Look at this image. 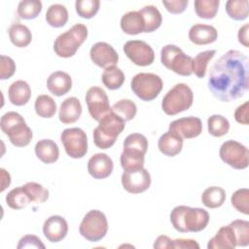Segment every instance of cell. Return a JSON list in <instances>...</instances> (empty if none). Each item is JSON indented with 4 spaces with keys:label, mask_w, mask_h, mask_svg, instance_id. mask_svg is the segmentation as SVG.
Returning a JSON list of instances; mask_svg holds the SVG:
<instances>
[{
    "label": "cell",
    "mask_w": 249,
    "mask_h": 249,
    "mask_svg": "<svg viewBox=\"0 0 249 249\" xmlns=\"http://www.w3.org/2000/svg\"><path fill=\"white\" fill-rule=\"evenodd\" d=\"M248 57L239 51L230 50L217 59L209 70L208 89L223 102L242 97L248 90Z\"/></svg>",
    "instance_id": "6da1fadb"
},
{
    "label": "cell",
    "mask_w": 249,
    "mask_h": 249,
    "mask_svg": "<svg viewBox=\"0 0 249 249\" xmlns=\"http://www.w3.org/2000/svg\"><path fill=\"white\" fill-rule=\"evenodd\" d=\"M170 222L173 228L180 232H198L209 223V214L199 207L179 205L170 213Z\"/></svg>",
    "instance_id": "7a4b0ae2"
},
{
    "label": "cell",
    "mask_w": 249,
    "mask_h": 249,
    "mask_svg": "<svg viewBox=\"0 0 249 249\" xmlns=\"http://www.w3.org/2000/svg\"><path fill=\"white\" fill-rule=\"evenodd\" d=\"M0 127L16 147L27 146L33 137V132L23 117L14 111L7 112L1 117Z\"/></svg>",
    "instance_id": "3957f363"
},
{
    "label": "cell",
    "mask_w": 249,
    "mask_h": 249,
    "mask_svg": "<svg viewBox=\"0 0 249 249\" xmlns=\"http://www.w3.org/2000/svg\"><path fill=\"white\" fill-rule=\"evenodd\" d=\"M98 123V125L93 129V142L99 149H109L124 129L125 122L113 112H110Z\"/></svg>",
    "instance_id": "277c9868"
},
{
    "label": "cell",
    "mask_w": 249,
    "mask_h": 249,
    "mask_svg": "<svg viewBox=\"0 0 249 249\" xmlns=\"http://www.w3.org/2000/svg\"><path fill=\"white\" fill-rule=\"evenodd\" d=\"M88 37V28L85 24L76 23L70 29L56 37L53 51L59 57L73 56Z\"/></svg>",
    "instance_id": "5b68a950"
},
{
    "label": "cell",
    "mask_w": 249,
    "mask_h": 249,
    "mask_svg": "<svg viewBox=\"0 0 249 249\" xmlns=\"http://www.w3.org/2000/svg\"><path fill=\"white\" fill-rule=\"evenodd\" d=\"M194 93L189 86L183 83L176 84L169 89L161 100L162 111L168 116L184 112L193 105Z\"/></svg>",
    "instance_id": "8992f818"
},
{
    "label": "cell",
    "mask_w": 249,
    "mask_h": 249,
    "mask_svg": "<svg viewBox=\"0 0 249 249\" xmlns=\"http://www.w3.org/2000/svg\"><path fill=\"white\" fill-rule=\"evenodd\" d=\"M160 61L164 67L181 76L193 73V57L175 45H165L160 51Z\"/></svg>",
    "instance_id": "52a82bcc"
},
{
    "label": "cell",
    "mask_w": 249,
    "mask_h": 249,
    "mask_svg": "<svg viewBox=\"0 0 249 249\" xmlns=\"http://www.w3.org/2000/svg\"><path fill=\"white\" fill-rule=\"evenodd\" d=\"M162 86L160 77L154 73H138L130 82L132 91L143 101L154 100L161 91Z\"/></svg>",
    "instance_id": "ba28073f"
},
{
    "label": "cell",
    "mask_w": 249,
    "mask_h": 249,
    "mask_svg": "<svg viewBox=\"0 0 249 249\" xmlns=\"http://www.w3.org/2000/svg\"><path fill=\"white\" fill-rule=\"evenodd\" d=\"M108 222L103 212L93 209L89 210L83 218L79 231L83 237L90 242L101 240L107 233Z\"/></svg>",
    "instance_id": "9c48e42d"
},
{
    "label": "cell",
    "mask_w": 249,
    "mask_h": 249,
    "mask_svg": "<svg viewBox=\"0 0 249 249\" xmlns=\"http://www.w3.org/2000/svg\"><path fill=\"white\" fill-rule=\"evenodd\" d=\"M221 160L234 169H244L249 163V151L243 144L235 140L224 142L219 151Z\"/></svg>",
    "instance_id": "30bf717a"
},
{
    "label": "cell",
    "mask_w": 249,
    "mask_h": 249,
    "mask_svg": "<svg viewBox=\"0 0 249 249\" xmlns=\"http://www.w3.org/2000/svg\"><path fill=\"white\" fill-rule=\"evenodd\" d=\"M60 141L70 158L81 159L88 153V137L80 127L64 129L60 134Z\"/></svg>",
    "instance_id": "8fae6325"
},
{
    "label": "cell",
    "mask_w": 249,
    "mask_h": 249,
    "mask_svg": "<svg viewBox=\"0 0 249 249\" xmlns=\"http://www.w3.org/2000/svg\"><path fill=\"white\" fill-rule=\"evenodd\" d=\"M86 103L89 115L97 122L112 112L107 93L99 87H91L88 89L86 93Z\"/></svg>",
    "instance_id": "7c38bea8"
},
{
    "label": "cell",
    "mask_w": 249,
    "mask_h": 249,
    "mask_svg": "<svg viewBox=\"0 0 249 249\" xmlns=\"http://www.w3.org/2000/svg\"><path fill=\"white\" fill-rule=\"evenodd\" d=\"M125 55L138 66H149L154 62L155 53L152 47L141 40H130L124 45Z\"/></svg>",
    "instance_id": "4fadbf2b"
},
{
    "label": "cell",
    "mask_w": 249,
    "mask_h": 249,
    "mask_svg": "<svg viewBox=\"0 0 249 249\" xmlns=\"http://www.w3.org/2000/svg\"><path fill=\"white\" fill-rule=\"evenodd\" d=\"M122 185L130 194H140L149 189L151 185V175L143 167L134 171H124L122 175Z\"/></svg>",
    "instance_id": "5bb4252c"
},
{
    "label": "cell",
    "mask_w": 249,
    "mask_h": 249,
    "mask_svg": "<svg viewBox=\"0 0 249 249\" xmlns=\"http://www.w3.org/2000/svg\"><path fill=\"white\" fill-rule=\"evenodd\" d=\"M89 56L91 61L101 68L115 66L119 61L118 53L106 42L95 43L89 51Z\"/></svg>",
    "instance_id": "9a60e30c"
},
{
    "label": "cell",
    "mask_w": 249,
    "mask_h": 249,
    "mask_svg": "<svg viewBox=\"0 0 249 249\" xmlns=\"http://www.w3.org/2000/svg\"><path fill=\"white\" fill-rule=\"evenodd\" d=\"M176 132L183 139L197 137L202 132V123L197 117H185L169 124V129Z\"/></svg>",
    "instance_id": "2e32d148"
},
{
    "label": "cell",
    "mask_w": 249,
    "mask_h": 249,
    "mask_svg": "<svg viewBox=\"0 0 249 249\" xmlns=\"http://www.w3.org/2000/svg\"><path fill=\"white\" fill-rule=\"evenodd\" d=\"M114 168L112 159L104 154H94L88 161V171L94 179H105L111 175Z\"/></svg>",
    "instance_id": "e0dca14e"
},
{
    "label": "cell",
    "mask_w": 249,
    "mask_h": 249,
    "mask_svg": "<svg viewBox=\"0 0 249 249\" xmlns=\"http://www.w3.org/2000/svg\"><path fill=\"white\" fill-rule=\"evenodd\" d=\"M68 232V224L66 220L58 215L49 217L43 225V233L51 242L61 241Z\"/></svg>",
    "instance_id": "ac0fdd59"
},
{
    "label": "cell",
    "mask_w": 249,
    "mask_h": 249,
    "mask_svg": "<svg viewBox=\"0 0 249 249\" xmlns=\"http://www.w3.org/2000/svg\"><path fill=\"white\" fill-rule=\"evenodd\" d=\"M47 88L51 93L55 96L66 94L72 88V79L70 75L63 71L53 72L47 80Z\"/></svg>",
    "instance_id": "d6986e66"
},
{
    "label": "cell",
    "mask_w": 249,
    "mask_h": 249,
    "mask_svg": "<svg viewBox=\"0 0 249 249\" xmlns=\"http://www.w3.org/2000/svg\"><path fill=\"white\" fill-rule=\"evenodd\" d=\"M216 28L208 24H195L189 30V39L196 45H208L217 40Z\"/></svg>",
    "instance_id": "ffe728a7"
},
{
    "label": "cell",
    "mask_w": 249,
    "mask_h": 249,
    "mask_svg": "<svg viewBox=\"0 0 249 249\" xmlns=\"http://www.w3.org/2000/svg\"><path fill=\"white\" fill-rule=\"evenodd\" d=\"M82 115V105L77 97H68L59 107L58 119L62 124H69L77 122Z\"/></svg>",
    "instance_id": "44dd1931"
},
{
    "label": "cell",
    "mask_w": 249,
    "mask_h": 249,
    "mask_svg": "<svg viewBox=\"0 0 249 249\" xmlns=\"http://www.w3.org/2000/svg\"><path fill=\"white\" fill-rule=\"evenodd\" d=\"M183 140L184 139L176 132L168 130L160 137L158 147L164 156L175 157L182 151Z\"/></svg>",
    "instance_id": "7402d4cb"
},
{
    "label": "cell",
    "mask_w": 249,
    "mask_h": 249,
    "mask_svg": "<svg viewBox=\"0 0 249 249\" xmlns=\"http://www.w3.org/2000/svg\"><path fill=\"white\" fill-rule=\"evenodd\" d=\"M235 246V235L230 224L222 227L207 244L208 249H232Z\"/></svg>",
    "instance_id": "603a6c76"
},
{
    "label": "cell",
    "mask_w": 249,
    "mask_h": 249,
    "mask_svg": "<svg viewBox=\"0 0 249 249\" xmlns=\"http://www.w3.org/2000/svg\"><path fill=\"white\" fill-rule=\"evenodd\" d=\"M36 157L44 163H53L58 160L59 149L57 144L51 139L39 140L35 147Z\"/></svg>",
    "instance_id": "cb8c5ba5"
},
{
    "label": "cell",
    "mask_w": 249,
    "mask_h": 249,
    "mask_svg": "<svg viewBox=\"0 0 249 249\" xmlns=\"http://www.w3.org/2000/svg\"><path fill=\"white\" fill-rule=\"evenodd\" d=\"M121 28L128 35H137L145 31L143 18L139 11H131L124 14L121 18Z\"/></svg>",
    "instance_id": "d4e9b609"
},
{
    "label": "cell",
    "mask_w": 249,
    "mask_h": 249,
    "mask_svg": "<svg viewBox=\"0 0 249 249\" xmlns=\"http://www.w3.org/2000/svg\"><path fill=\"white\" fill-rule=\"evenodd\" d=\"M8 95L12 104L22 106L29 101L31 97V89L25 81L18 80L9 87Z\"/></svg>",
    "instance_id": "484cf974"
},
{
    "label": "cell",
    "mask_w": 249,
    "mask_h": 249,
    "mask_svg": "<svg viewBox=\"0 0 249 249\" xmlns=\"http://www.w3.org/2000/svg\"><path fill=\"white\" fill-rule=\"evenodd\" d=\"M9 37L13 45L18 48H25L32 41L31 31L24 24L16 22L9 28Z\"/></svg>",
    "instance_id": "4316f807"
},
{
    "label": "cell",
    "mask_w": 249,
    "mask_h": 249,
    "mask_svg": "<svg viewBox=\"0 0 249 249\" xmlns=\"http://www.w3.org/2000/svg\"><path fill=\"white\" fill-rule=\"evenodd\" d=\"M120 160L124 171H134L144 167L145 155L137 151L124 149Z\"/></svg>",
    "instance_id": "83f0119b"
},
{
    "label": "cell",
    "mask_w": 249,
    "mask_h": 249,
    "mask_svg": "<svg viewBox=\"0 0 249 249\" xmlns=\"http://www.w3.org/2000/svg\"><path fill=\"white\" fill-rule=\"evenodd\" d=\"M143 20L145 24V31L146 33H151L157 30L161 22H162V17L159 9L153 5H148L143 7L139 10Z\"/></svg>",
    "instance_id": "f1b7e54d"
},
{
    "label": "cell",
    "mask_w": 249,
    "mask_h": 249,
    "mask_svg": "<svg viewBox=\"0 0 249 249\" xmlns=\"http://www.w3.org/2000/svg\"><path fill=\"white\" fill-rule=\"evenodd\" d=\"M225 200L226 192L221 187H208L201 195V201L207 208H218L224 204Z\"/></svg>",
    "instance_id": "f546056e"
},
{
    "label": "cell",
    "mask_w": 249,
    "mask_h": 249,
    "mask_svg": "<svg viewBox=\"0 0 249 249\" xmlns=\"http://www.w3.org/2000/svg\"><path fill=\"white\" fill-rule=\"evenodd\" d=\"M46 20L53 27H62L68 21V11L61 4H53L47 10Z\"/></svg>",
    "instance_id": "4dcf8cb0"
},
{
    "label": "cell",
    "mask_w": 249,
    "mask_h": 249,
    "mask_svg": "<svg viewBox=\"0 0 249 249\" xmlns=\"http://www.w3.org/2000/svg\"><path fill=\"white\" fill-rule=\"evenodd\" d=\"M124 79L125 77L124 72L116 65L105 68L101 76L103 85L111 90L120 89L124 83Z\"/></svg>",
    "instance_id": "1f68e13d"
},
{
    "label": "cell",
    "mask_w": 249,
    "mask_h": 249,
    "mask_svg": "<svg viewBox=\"0 0 249 249\" xmlns=\"http://www.w3.org/2000/svg\"><path fill=\"white\" fill-rule=\"evenodd\" d=\"M30 202L32 200L22 186L11 190L6 196L7 205L16 210L26 207Z\"/></svg>",
    "instance_id": "d6a6232c"
},
{
    "label": "cell",
    "mask_w": 249,
    "mask_h": 249,
    "mask_svg": "<svg viewBox=\"0 0 249 249\" xmlns=\"http://www.w3.org/2000/svg\"><path fill=\"white\" fill-rule=\"evenodd\" d=\"M36 114L41 118H52L56 112V104L54 100L47 94L37 96L34 104Z\"/></svg>",
    "instance_id": "836d02e7"
},
{
    "label": "cell",
    "mask_w": 249,
    "mask_h": 249,
    "mask_svg": "<svg viewBox=\"0 0 249 249\" xmlns=\"http://www.w3.org/2000/svg\"><path fill=\"white\" fill-rule=\"evenodd\" d=\"M42 11V2L39 0H23L18 5V16L23 19L36 18Z\"/></svg>",
    "instance_id": "e575fe53"
},
{
    "label": "cell",
    "mask_w": 249,
    "mask_h": 249,
    "mask_svg": "<svg viewBox=\"0 0 249 249\" xmlns=\"http://www.w3.org/2000/svg\"><path fill=\"white\" fill-rule=\"evenodd\" d=\"M248 0H229L226 2V12L234 20H244L248 18Z\"/></svg>",
    "instance_id": "d590c367"
},
{
    "label": "cell",
    "mask_w": 249,
    "mask_h": 249,
    "mask_svg": "<svg viewBox=\"0 0 249 249\" xmlns=\"http://www.w3.org/2000/svg\"><path fill=\"white\" fill-rule=\"evenodd\" d=\"M208 132L214 137H222L230 130V122L222 115H212L207 120Z\"/></svg>",
    "instance_id": "8d00e7d4"
},
{
    "label": "cell",
    "mask_w": 249,
    "mask_h": 249,
    "mask_svg": "<svg viewBox=\"0 0 249 249\" xmlns=\"http://www.w3.org/2000/svg\"><path fill=\"white\" fill-rule=\"evenodd\" d=\"M196 14L204 19L214 18L217 15L220 5L219 0H196L195 1Z\"/></svg>",
    "instance_id": "74e56055"
},
{
    "label": "cell",
    "mask_w": 249,
    "mask_h": 249,
    "mask_svg": "<svg viewBox=\"0 0 249 249\" xmlns=\"http://www.w3.org/2000/svg\"><path fill=\"white\" fill-rule=\"evenodd\" d=\"M111 110L114 114L119 116L124 122L132 120L137 113L136 104L130 99L119 100L113 105Z\"/></svg>",
    "instance_id": "f35d334b"
},
{
    "label": "cell",
    "mask_w": 249,
    "mask_h": 249,
    "mask_svg": "<svg viewBox=\"0 0 249 249\" xmlns=\"http://www.w3.org/2000/svg\"><path fill=\"white\" fill-rule=\"evenodd\" d=\"M216 53L215 50H208L200 52L193 58V73L197 78H203L206 74V69L209 61L214 57Z\"/></svg>",
    "instance_id": "ab89813d"
},
{
    "label": "cell",
    "mask_w": 249,
    "mask_h": 249,
    "mask_svg": "<svg viewBox=\"0 0 249 249\" xmlns=\"http://www.w3.org/2000/svg\"><path fill=\"white\" fill-rule=\"evenodd\" d=\"M233 230L236 246H247L249 244V222L245 220H234L231 224Z\"/></svg>",
    "instance_id": "60d3db41"
},
{
    "label": "cell",
    "mask_w": 249,
    "mask_h": 249,
    "mask_svg": "<svg viewBox=\"0 0 249 249\" xmlns=\"http://www.w3.org/2000/svg\"><path fill=\"white\" fill-rule=\"evenodd\" d=\"M100 2L98 0H77L75 2V8L78 16L83 18H93L99 10Z\"/></svg>",
    "instance_id": "b9f144b4"
},
{
    "label": "cell",
    "mask_w": 249,
    "mask_h": 249,
    "mask_svg": "<svg viewBox=\"0 0 249 249\" xmlns=\"http://www.w3.org/2000/svg\"><path fill=\"white\" fill-rule=\"evenodd\" d=\"M231 205L240 213L249 214V190L241 188L236 190L231 198Z\"/></svg>",
    "instance_id": "7bdbcfd3"
},
{
    "label": "cell",
    "mask_w": 249,
    "mask_h": 249,
    "mask_svg": "<svg viewBox=\"0 0 249 249\" xmlns=\"http://www.w3.org/2000/svg\"><path fill=\"white\" fill-rule=\"evenodd\" d=\"M124 149L137 151L145 155L148 149V140L143 134L131 133L127 135L126 138L124 139Z\"/></svg>",
    "instance_id": "ee69618b"
},
{
    "label": "cell",
    "mask_w": 249,
    "mask_h": 249,
    "mask_svg": "<svg viewBox=\"0 0 249 249\" xmlns=\"http://www.w3.org/2000/svg\"><path fill=\"white\" fill-rule=\"evenodd\" d=\"M22 187L30 196L32 202L43 203L49 198V191L39 183L28 182Z\"/></svg>",
    "instance_id": "f6af8a7d"
},
{
    "label": "cell",
    "mask_w": 249,
    "mask_h": 249,
    "mask_svg": "<svg viewBox=\"0 0 249 249\" xmlns=\"http://www.w3.org/2000/svg\"><path fill=\"white\" fill-rule=\"evenodd\" d=\"M17 66L13 58L7 55L0 56V79L7 80L11 78L16 72Z\"/></svg>",
    "instance_id": "bcb514c9"
},
{
    "label": "cell",
    "mask_w": 249,
    "mask_h": 249,
    "mask_svg": "<svg viewBox=\"0 0 249 249\" xmlns=\"http://www.w3.org/2000/svg\"><path fill=\"white\" fill-rule=\"evenodd\" d=\"M17 248L18 249H20V248H42V249H44L45 244L42 242V240L38 236H36L34 234H26L19 239Z\"/></svg>",
    "instance_id": "7dc6e473"
},
{
    "label": "cell",
    "mask_w": 249,
    "mask_h": 249,
    "mask_svg": "<svg viewBox=\"0 0 249 249\" xmlns=\"http://www.w3.org/2000/svg\"><path fill=\"white\" fill-rule=\"evenodd\" d=\"M189 4L188 0H171L162 1V5L171 14H181L183 13Z\"/></svg>",
    "instance_id": "c3c4849f"
},
{
    "label": "cell",
    "mask_w": 249,
    "mask_h": 249,
    "mask_svg": "<svg viewBox=\"0 0 249 249\" xmlns=\"http://www.w3.org/2000/svg\"><path fill=\"white\" fill-rule=\"evenodd\" d=\"M248 101L239 105L234 112V119L241 124H248Z\"/></svg>",
    "instance_id": "681fc988"
},
{
    "label": "cell",
    "mask_w": 249,
    "mask_h": 249,
    "mask_svg": "<svg viewBox=\"0 0 249 249\" xmlns=\"http://www.w3.org/2000/svg\"><path fill=\"white\" fill-rule=\"evenodd\" d=\"M174 249H198L199 244L194 239H186V238H177L173 240Z\"/></svg>",
    "instance_id": "f907efd6"
},
{
    "label": "cell",
    "mask_w": 249,
    "mask_h": 249,
    "mask_svg": "<svg viewBox=\"0 0 249 249\" xmlns=\"http://www.w3.org/2000/svg\"><path fill=\"white\" fill-rule=\"evenodd\" d=\"M154 248L156 249H174L173 240L167 235H160L154 242Z\"/></svg>",
    "instance_id": "816d5d0a"
},
{
    "label": "cell",
    "mask_w": 249,
    "mask_h": 249,
    "mask_svg": "<svg viewBox=\"0 0 249 249\" xmlns=\"http://www.w3.org/2000/svg\"><path fill=\"white\" fill-rule=\"evenodd\" d=\"M248 30H249V24H244L241 26L237 33L238 42L243 45L245 48L249 47V38H248Z\"/></svg>",
    "instance_id": "f5cc1de1"
},
{
    "label": "cell",
    "mask_w": 249,
    "mask_h": 249,
    "mask_svg": "<svg viewBox=\"0 0 249 249\" xmlns=\"http://www.w3.org/2000/svg\"><path fill=\"white\" fill-rule=\"evenodd\" d=\"M0 171H1V192H3L7 187L10 186L11 176L4 168H1Z\"/></svg>",
    "instance_id": "db71d44e"
}]
</instances>
